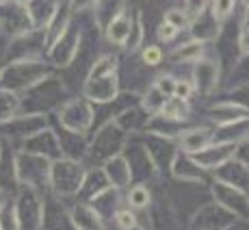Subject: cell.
Here are the masks:
<instances>
[{
    "instance_id": "cell-3",
    "label": "cell",
    "mask_w": 249,
    "mask_h": 230,
    "mask_svg": "<svg viewBox=\"0 0 249 230\" xmlns=\"http://www.w3.org/2000/svg\"><path fill=\"white\" fill-rule=\"evenodd\" d=\"M219 80H221V65L217 59H210V57H202L199 61L193 63V76H191V83L195 87V94L210 96L217 92Z\"/></svg>"
},
{
    "instance_id": "cell-24",
    "label": "cell",
    "mask_w": 249,
    "mask_h": 230,
    "mask_svg": "<svg viewBox=\"0 0 249 230\" xmlns=\"http://www.w3.org/2000/svg\"><path fill=\"white\" fill-rule=\"evenodd\" d=\"M174 96L180 100H191L195 96V87L191 83V78H176V87H174Z\"/></svg>"
},
{
    "instance_id": "cell-11",
    "label": "cell",
    "mask_w": 249,
    "mask_h": 230,
    "mask_svg": "<svg viewBox=\"0 0 249 230\" xmlns=\"http://www.w3.org/2000/svg\"><path fill=\"white\" fill-rule=\"evenodd\" d=\"M189 115H191L189 100H180V98H176V96H171V98H167L165 107L160 109L159 117L167 119V122L182 124V122H186V119H189Z\"/></svg>"
},
{
    "instance_id": "cell-12",
    "label": "cell",
    "mask_w": 249,
    "mask_h": 230,
    "mask_svg": "<svg viewBox=\"0 0 249 230\" xmlns=\"http://www.w3.org/2000/svg\"><path fill=\"white\" fill-rule=\"evenodd\" d=\"M167 98H169V96L162 94L160 89L156 87V85H147V89L141 96V111L145 113L147 117H152V115H159L160 109L165 107Z\"/></svg>"
},
{
    "instance_id": "cell-10",
    "label": "cell",
    "mask_w": 249,
    "mask_h": 230,
    "mask_svg": "<svg viewBox=\"0 0 249 230\" xmlns=\"http://www.w3.org/2000/svg\"><path fill=\"white\" fill-rule=\"evenodd\" d=\"M104 172H107V178L111 180L115 187H124L130 183V163L124 159L122 154H115L111 159L107 161V165H104Z\"/></svg>"
},
{
    "instance_id": "cell-19",
    "label": "cell",
    "mask_w": 249,
    "mask_h": 230,
    "mask_svg": "<svg viewBox=\"0 0 249 230\" xmlns=\"http://www.w3.org/2000/svg\"><path fill=\"white\" fill-rule=\"evenodd\" d=\"M141 61H143V65H147V68L160 65L162 61H165V52H162L160 44H147L141 50Z\"/></svg>"
},
{
    "instance_id": "cell-17",
    "label": "cell",
    "mask_w": 249,
    "mask_h": 230,
    "mask_svg": "<svg viewBox=\"0 0 249 230\" xmlns=\"http://www.w3.org/2000/svg\"><path fill=\"white\" fill-rule=\"evenodd\" d=\"M20 107V100H18L16 92H11L9 87L0 89V119H9Z\"/></svg>"
},
{
    "instance_id": "cell-14",
    "label": "cell",
    "mask_w": 249,
    "mask_h": 230,
    "mask_svg": "<svg viewBox=\"0 0 249 230\" xmlns=\"http://www.w3.org/2000/svg\"><path fill=\"white\" fill-rule=\"evenodd\" d=\"M119 68V59L115 55H100L98 59H93L89 68L87 78H95V76H104V74H113Z\"/></svg>"
},
{
    "instance_id": "cell-16",
    "label": "cell",
    "mask_w": 249,
    "mask_h": 230,
    "mask_svg": "<svg viewBox=\"0 0 249 230\" xmlns=\"http://www.w3.org/2000/svg\"><path fill=\"white\" fill-rule=\"evenodd\" d=\"M143 35H145V26H143V18H141V13H137L135 16V20H132V28H130V37H128V41H126V50L130 52H137L139 48L143 46Z\"/></svg>"
},
{
    "instance_id": "cell-8",
    "label": "cell",
    "mask_w": 249,
    "mask_h": 230,
    "mask_svg": "<svg viewBox=\"0 0 249 230\" xmlns=\"http://www.w3.org/2000/svg\"><path fill=\"white\" fill-rule=\"evenodd\" d=\"M206 44L208 41L197 39V37H191L189 41H182L180 46H176L169 52V59L174 63H189L193 65L195 61H199L202 57H206Z\"/></svg>"
},
{
    "instance_id": "cell-15",
    "label": "cell",
    "mask_w": 249,
    "mask_h": 230,
    "mask_svg": "<svg viewBox=\"0 0 249 230\" xmlns=\"http://www.w3.org/2000/svg\"><path fill=\"white\" fill-rule=\"evenodd\" d=\"M236 4H238V0H210L208 11H210V16H213L214 20L223 24L234 13Z\"/></svg>"
},
{
    "instance_id": "cell-5",
    "label": "cell",
    "mask_w": 249,
    "mask_h": 230,
    "mask_svg": "<svg viewBox=\"0 0 249 230\" xmlns=\"http://www.w3.org/2000/svg\"><path fill=\"white\" fill-rule=\"evenodd\" d=\"M236 148L238 141H219L214 139L208 148H204L202 152H197L195 156V163L199 167H219V165H226L236 156Z\"/></svg>"
},
{
    "instance_id": "cell-31",
    "label": "cell",
    "mask_w": 249,
    "mask_h": 230,
    "mask_svg": "<svg viewBox=\"0 0 249 230\" xmlns=\"http://www.w3.org/2000/svg\"><path fill=\"white\" fill-rule=\"evenodd\" d=\"M4 2H9V0H0V4H4Z\"/></svg>"
},
{
    "instance_id": "cell-27",
    "label": "cell",
    "mask_w": 249,
    "mask_h": 230,
    "mask_svg": "<svg viewBox=\"0 0 249 230\" xmlns=\"http://www.w3.org/2000/svg\"><path fill=\"white\" fill-rule=\"evenodd\" d=\"M95 4H98V0H70L68 9L70 13H83V11H91Z\"/></svg>"
},
{
    "instance_id": "cell-32",
    "label": "cell",
    "mask_w": 249,
    "mask_h": 230,
    "mask_svg": "<svg viewBox=\"0 0 249 230\" xmlns=\"http://www.w3.org/2000/svg\"><path fill=\"white\" fill-rule=\"evenodd\" d=\"M241 2H247V0H241Z\"/></svg>"
},
{
    "instance_id": "cell-9",
    "label": "cell",
    "mask_w": 249,
    "mask_h": 230,
    "mask_svg": "<svg viewBox=\"0 0 249 230\" xmlns=\"http://www.w3.org/2000/svg\"><path fill=\"white\" fill-rule=\"evenodd\" d=\"M210 119H213L217 126H228V124H234V122H243V119H249V111L238 104L230 102V100H223V102L214 104L210 109Z\"/></svg>"
},
{
    "instance_id": "cell-1",
    "label": "cell",
    "mask_w": 249,
    "mask_h": 230,
    "mask_svg": "<svg viewBox=\"0 0 249 230\" xmlns=\"http://www.w3.org/2000/svg\"><path fill=\"white\" fill-rule=\"evenodd\" d=\"M93 119H95V111L87 98L68 100L59 109V122L70 133H87L91 128V124H93Z\"/></svg>"
},
{
    "instance_id": "cell-25",
    "label": "cell",
    "mask_w": 249,
    "mask_h": 230,
    "mask_svg": "<svg viewBox=\"0 0 249 230\" xmlns=\"http://www.w3.org/2000/svg\"><path fill=\"white\" fill-rule=\"evenodd\" d=\"M115 224H117L122 230H128L130 226H135L137 224V217H135V213H132L130 209H119V211H115Z\"/></svg>"
},
{
    "instance_id": "cell-7",
    "label": "cell",
    "mask_w": 249,
    "mask_h": 230,
    "mask_svg": "<svg viewBox=\"0 0 249 230\" xmlns=\"http://www.w3.org/2000/svg\"><path fill=\"white\" fill-rule=\"evenodd\" d=\"M132 20H135V18L128 16V9H126V7H124L122 11L117 13V16H113L111 20L107 22V26L102 28V33H104V37H107L108 44L119 46V48L126 46L128 37H130Z\"/></svg>"
},
{
    "instance_id": "cell-26",
    "label": "cell",
    "mask_w": 249,
    "mask_h": 230,
    "mask_svg": "<svg viewBox=\"0 0 249 230\" xmlns=\"http://www.w3.org/2000/svg\"><path fill=\"white\" fill-rule=\"evenodd\" d=\"M228 100H230V102L238 104V107H243V109H247V111H249V85H241V87L232 89V96H230Z\"/></svg>"
},
{
    "instance_id": "cell-4",
    "label": "cell",
    "mask_w": 249,
    "mask_h": 230,
    "mask_svg": "<svg viewBox=\"0 0 249 230\" xmlns=\"http://www.w3.org/2000/svg\"><path fill=\"white\" fill-rule=\"evenodd\" d=\"M83 96L89 102L95 104H107L113 102L119 96V76L117 72L104 76H95V78H85L83 85Z\"/></svg>"
},
{
    "instance_id": "cell-18",
    "label": "cell",
    "mask_w": 249,
    "mask_h": 230,
    "mask_svg": "<svg viewBox=\"0 0 249 230\" xmlns=\"http://www.w3.org/2000/svg\"><path fill=\"white\" fill-rule=\"evenodd\" d=\"M162 20L169 22L171 26H176L180 33L182 31H189V26H191L189 16H186L184 9H180V7H169L165 13H162Z\"/></svg>"
},
{
    "instance_id": "cell-29",
    "label": "cell",
    "mask_w": 249,
    "mask_h": 230,
    "mask_svg": "<svg viewBox=\"0 0 249 230\" xmlns=\"http://www.w3.org/2000/svg\"><path fill=\"white\" fill-rule=\"evenodd\" d=\"M13 2H18V4H24V7H26V4H31L33 0H13Z\"/></svg>"
},
{
    "instance_id": "cell-6",
    "label": "cell",
    "mask_w": 249,
    "mask_h": 230,
    "mask_svg": "<svg viewBox=\"0 0 249 230\" xmlns=\"http://www.w3.org/2000/svg\"><path fill=\"white\" fill-rule=\"evenodd\" d=\"M214 141V131H210V128H182L178 133V146L180 150L184 152V154H197V152H202L204 148H208L210 143Z\"/></svg>"
},
{
    "instance_id": "cell-13",
    "label": "cell",
    "mask_w": 249,
    "mask_h": 230,
    "mask_svg": "<svg viewBox=\"0 0 249 230\" xmlns=\"http://www.w3.org/2000/svg\"><path fill=\"white\" fill-rule=\"evenodd\" d=\"M126 7V0H98V4L93 7V16L100 28L107 26V22L113 16H117L122 9Z\"/></svg>"
},
{
    "instance_id": "cell-30",
    "label": "cell",
    "mask_w": 249,
    "mask_h": 230,
    "mask_svg": "<svg viewBox=\"0 0 249 230\" xmlns=\"http://www.w3.org/2000/svg\"><path fill=\"white\" fill-rule=\"evenodd\" d=\"M128 230H145V228H143V226H139V224H135V226H130Z\"/></svg>"
},
{
    "instance_id": "cell-20",
    "label": "cell",
    "mask_w": 249,
    "mask_h": 230,
    "mask_svg": "<svg viewBox=\"0 0 249 230\" xmlns=\"http://www.w3.org/2000/svg\"><path fill=\"white\" fill-rule=\"evenodd\" d=\"M128 204L132 209H145L150 204V191H147L145 185H135L130 191H128Z\"/></svg>"
},
{
    "instance_id": "cell-21",
    "label": "cell",
    "mask_w": 249,
    "mask_h": 230,
    "mask_svg": "<svg viewBox=\"0 0 249 230\" xmlns=\"http://www.w3.org/2000/svg\"><path fill=\"white\" fill-rule=\"evenodd\" d=\"M178 35H180L178 28L171 26V24L165 22V20H162V22L159 24V28H156V37H159L160 44H171V41L178 39Z\"/></svg>"
},
{
    "instance_id": "cell-22",
    "label": "cell",
    "mask_w": 249,
    "mask_h": 230,
    "mask_svg": "<svg viewBox=\"0 0 249 230\" xmlns=\"http://www.w3.org/2000/svg\"><path fill=\"white\" fill-rule=\"evenodd\" d=\"M208 4H210V0H184V13L189 16V20L193 22L197 16H202V13L208 9Z\"/></svg>"
},
{
    "instance_id": "cell-23",
    "label": "cell",
    "mask_w": 249,
    "mask_h": 230,
    "mask_svg": "<svg viewBox=\"0 0 249 230\" xmlns=\"http://www.w3.org/2000/svg\"><path fill=\"white\" fill-rule=\"evenodd\" d=\"M152 85H156V87H159L162 94L171 98V96H174V87H176V76L169 74V72H162V74L156 76Z\"/></svg>"
},
{
    "instance_id": "cell-2",
    "label": "cell",
    "mask_w": 249,
    "mask_h": 230,
    "mask_svg": "<svg viewBox=\"0 0 249 230\" xmlns=\"http://www.w3.org/2000/svg\"><path fill=\"white\" fill-rule=\"evenodd\" d=\"M78 50H80V31L76 26H71V22H70L68 28L48 46V57L52 59L54 65L65 68V65H70L76 59Z\"/></svg>"
},
{
    "instance_id": "cell-28",
    "label": "cell",
    "mask_w": 249,
    "mask_h": 230,
    "mask_svg": "<svg viewBox=\"0 0 249 230\" xmlns=\"http://www.w3.org/2000/svg\"><path fill=\"white\" fill-rule=\"evenodd\" d=\"M238 55L245 59L249 57V24L241 28V35H238Z\"/></svg>"
}]
</instances>
